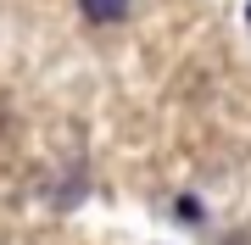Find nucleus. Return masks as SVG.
Segmentation results:
<instances>
[{"label": "nucleus", "instance_id": "obj_1", "mask_svg": "<svg viewBox=\"0 0 251 245\" xmlns=\"http://www.w3.org/2000/svg\"><path fill=\"white\" fill-rule=\"evenodd\" d=\"M128 6H134V0H78V11H84V22H123L128 17Z\"/></svg>", "mask_w": 251, "mask_h": 245}, {"label": "nucleus", "instance_id": "obj_2", "mask_svg": "<svg viewBox=\"0 0 251 245\" xmlns=\"http://www.w3.org/2000/svg\"><path fill=\"white\" fill-rule=\"evenodd\" d=\"M179 218H184V223H201V206H196V200H190V195L179 200Z\"/></svg>", "mask_w": 251, "mask_h": 245}, {"label": "nucleus", "instance_id": "obj_3", "mask_svg": "<svg viewBox=\"0 0 251 245\" xmlns=\"http://www.w3.org/2000/svg\"><path fill=\"white\" fill-rule=\"evenodd\" d=\"M246 22H251V6H246Z\"/></svg>", "mask_w": 251, "mask_h": 245}, {"label": "nucleus", "instance_id": "obj_4", "mask_svg": "<svg viewBox=\"0 0 251 245\" xmlns=\"http://www.w3.org/2000/svg\"><path fill=\"white\" fill-rule=\"evenodd\" d=\"M0 123H6V111H0Z\"/></svg>", "mask_w": 251, "mask_h": 245}]
</instances>
